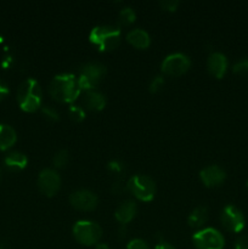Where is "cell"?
<instances>
[{"instance_id":"obj_1","label":"cell","mask_w":248,"mask_h":249,"mask_svg":"<svg viewBox=\"0 0 248 249\" xmlns=\"http://www.w3.org/2000/svg\"><path fill=\"white\" fill-rule=\"evenodd\" d=\"M78 78L72 73H61L49 85V94L58 102H73L82 94Z\"/></svg>"},{"instance_id":"obj_2","label":"cell","mask_w":248,"mask_h":249,"mask_svg":"<svg viewBox=\"0 0 248 249\" xmlns=\"http://www.w3.org/2000/svg\"><path fill=\"white\" fill-rule=\"evenodd\" d=\"M43 91L41 87L34 78H28L19 85L17 90V102L26 112H34L41 106Z\"/></svg>"},{"instance_id":"obj_3","label":"cell","mask_w":248,"mask_h":249,"mask_svg":"<svg viewBox=\"0 0 248 249\" xmlns=\"http://www.w3.org/2000/svg\"><path fill=\"white\" fill-rule=\"evenodd\" d=\"M121 28L113 24H100L94 27L89 34V39L101 51L113 50L121 43Z\"/></svg>"},{"instance_id":"obj_4","label":"cell","mask_w":248,"mask_h":249,"mask_svg":"<svg viewBox=\"0 0 248 249\" xmlns=\"http://www.w3.org/2000/svg\"><path fill=\"white\" fill-rule=\"evenodd\" d=\"M106 73V66L99 61H89L79 67V87L82 91L94 90Z\"/></svg>"},{"instance_id":"obj_5","label":"cell","mask_w":248,"mask_h":249,"mask_svg":"<svg viewBox=\"0 0 248 249\" xmlns=\"http://www.w3.org/2000/svg\"><path fill=\"white\" fill-rule=\"evenodd\" d=\"M126 190L140 201L148 202L155 198L156 184L147 175L138 174L126 181Z\"/></svg>"},{"instance_id":"obj_6","label":"cell","mask_w":248,"mask_h":249,"mask_svg":"<svg viewBox=\"0 0 248 249\" xmlns=\"http://www.w3.org/2000/svg\"><path fill=\"white\" fill-rule=\"evenodd\" d=\"M73 236L80 245H97L102 236V229L95 221L79 220L73 225Z\"/></svg>"},{"instance_id":"obj_7","label":"cell","mask_w":248,"mask_h":249,"mask_svg":"<svg viewBox=\"0 0 248 249\" xmlns=\"http://www.w3.org/2000/svg\"><path fill=\"white\" fill-rule=\"evenodd\" d=\"M192 242L196 249H223L225 245L224 236L214 228H206L197 231L192 236Z\"/></svg>"},{"instance_id":"obj_8","label":"cell","mask_w":248,"mask_h":249,"mask_svg":"<svg viewBox=\"0 0 248 249\" xmlns=\"http://www.w3.org/2000/svg\"><path fill=\"white\" fill-rule=\"evenodd\" d=\"M191 66V60L184 53H174L168 55L160 65V70L164 74L179 77L186 73Z\"/></svg>"},{"instance_id":"obj_9","label":"cell","mask_w":248,"mask_h":249,"mask_svg":"<svg viewBox=\"0 0 248 249\" xmlns=\"http://www.w3.org/2000/svg\"><path fill=\"white\" fill-rule=\"evenodd\" d=\"M220 220L224 228L232 232H240L245 228V216L242 212L233 204H228L223 208L220 214Z\"/></svg>"},{"instance_id":"obj_10","label":"cell","mask_w":248,"mask_h":249,"mask_svg":"<svg viewBox=\"0 0 248 249\" xmlns=\"http://www.w3.org/2000/svg\"><path fill=\"white\" fill-rule=\"evenodd\" d=\"M38 187L45 196L51 197L58 192L61 187V177L57 170L45 168L39 173Z\"/></svg>"},{"instance_id":"obj_11","label":"cell","mask_w":248,"mask_h":249,"mask_svg":"<svg viewBox=\"0 0 248 249\" xmlns=\"http://www.w3.org/2000/svg\"><path fill=\"white\" fill-rule=\"evenodd\" d=\"M70 203L79 211H92L97 207L99 198L95 192L88 189H79L70 195Z\"/></svg>"},{"instance_id":"obj_12","label":"cell","mask_w":248,"mask_h":249,"mask_svg":"<svg viewBox=\"0 0 248 249\" xmlns=\"http://www.w3.org/2000/svg\"><path fill=\"white\" fill-rule=\"evenodd\" d=\"M199 177H201V180L206 186L215 187L223 184L226 178V173L223 168L214 164L203 168L199 173Z\"/></svg>"},{"instance_id":"obj_13","label":"cell","mask_w":248,"mask_h":249,"mask_svg":"<svg viewBox=\"0 0 248 249\" xmlns=\"http://www.w3.org/2000/svg\"><path fill=\"white\" fill-rule=\"evenodd\" d=\"M207 68H208L209 73L215 78L224 77L226 70H228V58L220 51H214L208 56Z\"/></svg>"},{"instance_id":"obj_14","label":"cell","mask_w":248,"mask_h":249,"mask_svg":"<svg viewBox=\"0 0 248 249\" xmlns=\"http://www.w3.org/2000/svg\"><path fill=\"white\" fill-rule=\"evenodd\" d=\"M82 105L84 109L101 111L106 106V97L96 89L87 90V91H83L82 94Z\"/></svg>"},{"instance_id":"obj_15","label":"cell","mask_w":248,"mask_h":249,"mask_svg":"<svg viewBox=\"0 0 248 249\" xmlns=\"http://www.w3.org/2000/svg\"><path fill=\"white\" fill-rule=\"evenodd\" d=\"M136 212H138V206H136L135 202L131 201V199H125L117 207L114 216L119 223L125 225L129 221L133 220L134 216L136 215Z\"/></svg>"},{"instance_id":"obj_16","label":"cell","mask_w":248,"mask_h":249,"mask_svg":"<svg viewBox=\"0 0 248 249\" xmlns=\"http://www.w3.org/2000/svg\"><path fill=\"white\" fill-rule=\"evenodd\" d=\"M126 40L138 49H146L150 46L151 38L145 29L134 28L126 34Z\"/></svg>"},{"instance_id":"obj_17","label":"cell","mask_w":248,"mask_h":249,"mask_svg":"<svg viewBox=\"0 0 248 249\" xmlns=\"http://www.w3.org/2000/svg\"><path fill=\"white\" fill-rule=\"evenodd\" d=\"M17 140L16 130L9 124H0V151L9 150Z\"/></svg>"},{"instance_id":"obj_18","label":"cell","mask_w":248,"mask_h":249,"mask_svg":"<svg viewBox=\"0 0 248 249\" xmlns=\"http://www.w3.org/2000/svg\"><path fill=\"white\" fill-rule=\"evenodd\" d=\"M5 165L11 170H22L26 168L27 163H28V158L24 153L19 152V151H12L6 155L4 160Z\"/></svg>"},{"instance_id":"obj_19","label":"cell","mask_w":248,"mask_h":249,"mask_svg":"<svg viewBox=\"0 0 248 249\" xmlns=\"http://www.w3.org/2000/svg\"><path fill=\"white\" fill-rule=\"evenodd\" d=\"M207 219H208V211L204 206H198L190 213L189 225L194 229H199L206 224Z\"/></svg>"},{"instance_id":"obj_20","label":"cell","mask_w":248,"mask_h":249,"mask_svg":"<svg viewBox=\"0 0 248 249\" xmlns=\"http://www.w3.org/2000/svg\"><path fill=\"white\" fill-rule=\"evenodd\" d=\"M136 18V14L135 11H134L131 7L129 6H124L123 9L119 11V15H118V21H117V23H118V26L121 27H125V26H129V24L133 23L134 21H135Z\"/></svg>"},{"instance_id":"obj_21","label":"cell","mask_w":248,"mask_h":249,"mask_svg":"<svg viewBox=\"0 0 248 249\" xmlns=\"http://www.w3.org/2000/svg\"><path fill=\"white\" fill-rule=\"evenodd\" d=\"M70 153L67 150H60L55 153L53 158V164L55 168H63L68 163Z\"/></svg>"},{"instance_id":"obj_22","label":"cell","mask_w":248,"mask_h":249,"mask_svg":"<svg viewBox=\"0 0 248 249\" xmlns=\"http://www.w3.org/2000/svg\"><path fill=\"white\" fill-rule=\"evenodd\" d=\"M68 114L75 122H82L85 118V109L78 105H72L68 109Z\"/></svg>"},{"instance_id":"obj_23","label":"cell","mask_w":248,"mask_h":249,"mask_svg":"<svg viewBox=\"0 0 248 249\" xmlns=\"http://www.w3.org/2000/svg\"><path fill=\"white\" fill-rule=\"evenodd\" d=\"M232 71L237 74H247L248 73V58H241L233 63Z\"/></svg>"},{"instance_id":"obj_24","label":"cell","mask_w":248,"mask_h":249,"mask_svg":"<svg viewBox=\"0 0 248 249\" xmlns=\"http://www.w3.org/2000/svg\"><path fill=\"white\" fill-rule=\"evenodd\" d=\"M163 85H164V78H163V75H156V77L151 80L150 87L148 88H150V91L155 94V92L159 91V90L162 89Z\"/></svg>"},{"instance_id":"obj_25","label":"cell","mask_w":248,"mask_h":249,"mask_svg":"<svg viewBox=\"0 0 248 249\" xmlns=\"http://www.w3.org/2000/svg\"><path fill=\"white\" fill-rule=\"evenodd\" d=\"M126 249H150V246L146 241L141 240V238H134V240L129 241L126 245Z\"/></svg>"},{"instance_id":"obj_26","label":"cell","mask_w":248,"mask_h":249,"mask_svg":"<svg viewBox=\"0 0 248 249\" xmlns=\"http://www.w3.org/2000/svg\"><path fill=\"white\" fill-rule=\"evenodd\" d=\"M43 113L44 116L48 119H50V121H58V118H60V113H58L57 109L53 108V107L51 106H44Z\"/></svg>"},{"instance_id":"obj_27","label":"cell","mask_w":248,"mask_h":249,"mask_svg":"<svg viewBox=\"0 0 248 249\" xmlns=\"http://www.w3.org/2000/svg\"><path fill=\"white\" fill-rule=\"evenodd\" d=\"M179 0H162V1H159L160 7L165 10V11H175L177 6H179Z\"/></svg>"},{"instance_id":"obj_28","label":"cell","mask_w":248,"mask_h":249,"mask_svg":"<svg viewBox=\"0 0 248 249\" xmlns=\"http://www.w3.org/2000/svg\"><path fill=\"white\" fill-rule=\"evenodd\" d=\"M107 168H108V169L111 170V172L117 173V174H119V173H122L124 170L123 163H122L119 160H109L108 164H107Z\"/></svg>"},{"instance_id":"obj_29","label":"cell","mask_w":248,"mask_h":249,"mask_svg":"<svg viewBox=\"0 0 248 249\" xmlns=\"http://www.w3.org/2000/svg\"><path fill=\"white\" fill-rule=\"evenodd\" d=\"M235 249H248V233L242 235L236 240Z\"/></svg>"},{"instance_id":"obj_30","label":"cell","mask_w":248,"mask_h":249,"mask_svg":"<svg viewBox=\"0 0 248 249\" xmlns=\"http://www.w3.org/2000/svg\"><path fill=\"white\" fill-rule=\"evenodd\" d=\"M126 190V182H124L123 180L118 179L114 181L113 186H112V191L114 192V194H122L123 191H125Z\"/></svg>"},{"instance_id":"obj_31","label":"cell","mask_w":248,"mask_h":249,"mask_svg":"<svg viewBox=\"0 0 248 249\" xmlns=\"http://www.w3.org/2000/svg\"><path fill=\"white\" fill-rule=\"evenodd\" d=\"M7 94H9V87H7V84L4 80L0 79V101H1Z\"/></svg>"},{"instance_id":"obj_32","label":"cell","mask_w":248,"mask_h":249,"mask_svg":"<svg viewBox=\"0 0 248 249\" xmlns=\"http://www.w3.org/2000/svg\"><path fill=\"white\" fill-rule=\"evenodd\" d=\"M155 249H177L175 247H173L172 245L167 242H159L157 246H156Z\"/></svg>"},{"instance_id":"obj_33","label":"cell","mask_w":248,"mask_h":249,"mask_svg":"<svg viewBox=\"0 0 248 249\" xmlns=\"http://www.w3.org/2000/svg\"><path fill=\"white\" fill-rule=\"evenodd\" d=\"M125 235H126V228L125 225L122 224L121 229H119V236H121V237H125Z\"/></svg>"},{"instance_id":"obj_34","label":"cell","mask_w":248,"mask_h":249,"mask_svg":"<svg viewBox=\"0 0 248 249\" xmlns=\"http://www.w3.org/2000/svg\"><path fill=\"white\" fill-rule=\"evenodd\" d=\"M96 249H111L109 248V246L107 245V243H97L96 245V247H95Z\"/></svg>"},{"instance_id":"obj_35","label":"cell","mask_w":248,"mask_h":249,"mask_svg":"<svg viewBox=\"0 0 248 249\" xmlns=\"http://www.w3.org/2000/svg\"><path fill=\"white\" fill-rule=\"evenodd\" d=\"M0 178H1V170H0Z\"/></svg>"},{"instance_id":"obj_36","label":"cell","mask_w":248,"mask_h":249,"mask_svg":"<svg viewBox=\"0 0 248 249\" xmlns=\"http://www.w3.org/2000/svg\"><path fill=\"white\" fill-rule=\"evenodd\" d=\"M0 249H4V248H2V246H0Z\"/></svg>"},{"instance_id":"obj_37","label":"cell","mask_w":248,"mask_h":249,"mask_svg":"<svg viewBox=\"0 0 248 249\" xmlns=\"http://www.w3.org/2000/svg\"><path fill=\"white\" fill-rule=\"evenodd\" d=\"M247 187H248V181H247Z\"/></svg>"}]
</instances>
